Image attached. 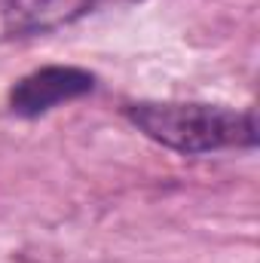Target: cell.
Wrapping results in <instances>:
<instances>
[{"label": "cell", "mask_w": 260, "mask_h": 263, "mask_svg": "<svg viewBox=\"0 0 260 263\" xmlns=\"http://www.w3.org/2000/svg\"><path fill=\"white\" fill-rule=\"evenodd\" d=\"M126 120L150 141L184 156L257 147V120L251 107L236 110L199 101H135L126 107Z\"/></svg>", "instance_id": "obj_1"}, {"label": "cell", "mask_w": 260, "mask_h": 263, "mask_svg": "<svg viewBox=\"0 0 260 263\" xmlns=\"http://www.w3.org/2000/svg\"><path fill=\"white\" fill-rule=\"evenodd\" d=\"M95 89V73L73 65H46L25 73L9 89V110L25 120L46 117L59 104L77 101Z\"/></svg>", "instance_id": "obj_2"}, {"label": "cell", "mask_w": 260, "mask_h": 263, "mask_svg": "<svg viewBox=\"0 0 260 263\" xmlns=\"http://www.w3.org/2000/svg\"><path fill=\"white\" fill-rule=\"evenodd\" d=\"M123 3H138V0H3L0 25L6 37H37L67 28L101 6H123Z\"/></svg>", "instance_id": "obj_3"}]
</instances>
